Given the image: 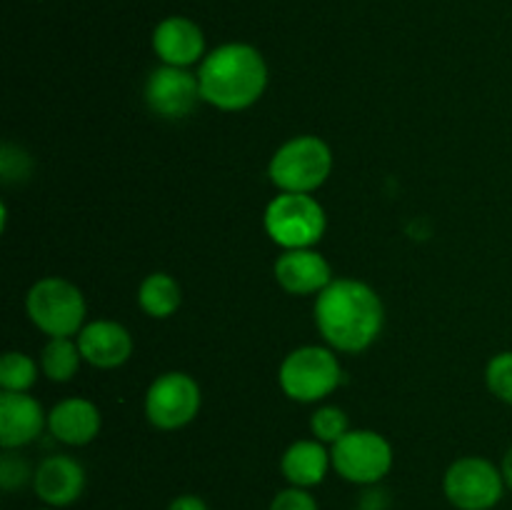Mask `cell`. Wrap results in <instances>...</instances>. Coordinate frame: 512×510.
I'll use <instances>...</instances> for the list:
<instances>
[{"label":"cell","instance_id":"cell-22","mask_svg":"<svg viewBox=\"0 0 512 510\" xmlns=\"http://www.w3.org/2000/svg\"><path fill=\"white\" fill-rule=\"evenodd\" d=\"M485 383L495 398L512 405V350L498 353L490 360L485 368Z\"/></svg>","mask_w":512,"mask_h":510},{"label":"cell","instance_id":"cell-21","mask_svg":"<svg viewBox=\"0 0 512 510\" xmlns=\"http://www.w3.org/2000/svg\"><path fill=\"white\" fill-rule=\"evenodd\" d=\"M310 430H313L315 440H320L325 445H333L350 430L348 415H345V410L335 408V405H323L310 418Z\"/></svg>","mask_w":512,"mask_h":510},{"label":"cell","instance_id":"cell-26","mask_svg":"<svg viewBox=\"0 0 512 510\" xmlns=\"http://www.w3.org/2000/svg\"><path fill=\"white\" fill-rule=\"evenodd\" d=\"M168 510H210L208 503L198 495H178V498L170 500Z\"/></svg>","mask_w":512,"mask_h":510},{"label":"cell","instance_id":"cell-12","mask_svg":"<svg viewBox=\"0 0 512 510\" xmlns=\"http://www.w3.org/2000/svg\"><path fill=\"white\" fill-rule=\"evenodd\" d=\"M45 423H48V415L33 395L3 390L0 395V445L5 450L33 443L43 433Z\"/></svg>","mask_w":512,"mask_h":510},{"label":"cell","instance_id":"cell-15","mask_svg":"<svg viewBox=\"0 0 512 510\" xmlns=\"http://www.w3.org/2000/svg\"><path fill=\"white\" fill-rule=\"evenodd\" d=\"M80 353L85 363L95 368H118L133 353V338L128 328L115 320H93L78 333Z\"/></svg>","mask_w":512,"mask_h":510},{"label":"cell","instance_id":"cell-13","mask_svg":"<svg viewBox=\"0 0 512 510\" xmlns=\"http://www.w3.org/2000/svg\"><path fill=\"white\" fill-rule=\"evenodd\" d=\"M153 50L165 65L188 68V65L205 58V35L195 20L173 15V18H165L155 25Z\"/></svg>","mask_w":512,"mask_h":510},{"label":"cell","instance_id":"cell-4","mask_svg":"<svg viewBox=\"0 0 512 510\" xmlns=\"http://www.w3.org/2000/svg\"><path fill=\"white\" fill-rule=\"evenodd\" d=\"M328 228V218L310 193H280L265 208V230L285 250L313 248Z\"/></svg>","mask_w":512,"mask_h":510},{"label":"cell","instance_id":"cell-27","mask_svg":"<svg viewBox=\"0 0 512 510\" xmlns=\"http://www.w3.org/2000/svg\"><path fill=\"white\" fill-rule=\"evenodd\" d=\"M500 473H503L505 485L512 490V445L508 448V453L503 455V463H500Z\"/></svg>","mask_w":512,"mask_h":510},{"label":"cell","instance_id":"cell-18","mask_svg":"<svg viewBox=\"0 0 512 510\" xmlns=\"http://www.w3.org/2000/svg\"><path fill=\"white\" fill-rule=\"evenodd\" d=\"M138 303L150 318H170L183 303V290L178 280L168 273H150L140 283Z\"/></svg>","mask_w":512,"mask_h":510},{"label":"cell","instance_id":"cell-29","mask_svg":"<svg viewBox=\"0 0 512 510\" xmlns=\"http://www.w3.org/2000/svg\"><path fill=\"white\" fill-rule=\"evenodd\" d=\"M358 510H363V508H358Z\"/></svg>","mask_w":512,"mask_h":510},{"label":"cell","instance_id":"cell-1","mask_svg":"<svg viewBox=\"0 0 512 510\" xmlns=\"http://www.w3.org/2000/svg\"><path fill=\"white\" fill-rule=\"evenodd\" d=\"M315 323L335 350L363 353L383 330V300L368 283L353 278L333 280L315 300Z\"/></svg>","mask_w":512,"mask_h":510},{"label":"cell","instance_id":"cell-9","mask_svg":"<svg viewBox=\"0 0 512 510\" xmlns=\"http://www.w3.org/2000/svg\"><path fill=\"white\" fill-rule=\"evenodd\" d=\"M203 395L188 373H163L153 380L145 395V415L160 430L185 428L198 415Z\"/></svg>","mask_w":512,"mask_h":510},{"label":"cell","instance_id":"cell-8","mask_svg":"<svg viewBox=\"0 0 512 510\" xmlns=\"http://www.w3.org/2000/svg\"><path fill=\"white\" fill-rule=\"evenodd\" d=\"M503 473L480 455L458 458L443 478V493L458 510H493L505 495Z\"/></svg>","mask_w":512,"mask_h":510},{"label":"cell","instance_id":"cell-11","mask_svg":"<svg viewBox=\"0 0 512 510\" xmlns=\"http://www.w3.org/2000/svg\"><path fill=\"white\" fill-rule=\"evenodd\" d=\"M33 493L48 508H68L83 495L85 468L70 455H48L33 475Z\"/></svg>","mask_w":512,"mask_h":510},{"label":"cell","instance_id":"cell-28","mask_svg":"<svg viewBox=\"0 0 512 510\" xmlns=\"http://www.w3.org/2000/svg\"><path fill=\"white\" fill-rule=\"evenodd\" d=\"M38 510H55V508H48V505H45V508H38Z\"/></svg>","mask_w":512,"mask_h":510},{"label":"cell","instance_id":"cell-10","mask_svg":"<svg viewBox=\"0 0 512 510\" xmlns=\"http://www.w3.org/2000/svg\"><path fill=\"white\" fill-rule=\"evenodd\" d=\"M200 98V80L188 68L163 65L153 70L145 83V100L150 110L163 118H185L193 113Z\"/></svg>","mask_w":512,"mask_h":510},{"label":"cell","instance_id":"cell-17","mask_svg":"<svg viewBox=\"0 0 512 510\" xmlns=\"http://www.w3.org/2000/svg\"><path fill=\"white\" fill-rule=\"evenodd\" d=\"M333 468V458L320 440H295L280 458V473L295 488H315Z\"/></svg>","mask_w":512,"mask_h":510},{"label":"cell","instance_id":"cell-20","mask_svg":"<svg viewBox=\"0 0 512 510\" xmlns=\"http://www.w3.org/2000/svg\"><path fill=\"white\" fill-rule=\"evenodd\" d=\"M35 380H38V365L30 355L15 353V350L3 355V360H0V385H3V390L28 393Z\"/></svg>","mask_w":512,"mask_h":510},{"label":"cell","instance_id":"cell-14","mask_svg":"<svg viewBox=\"0 0 512 510\" xmlns=\"http://www.w3.org/2000/svg\"><path fill=\"white\" fill-rule=\"evenodd\" d=\"M275 280L293 295H313L323 293L333 283V270L328 260L313 248L285 250L275 260Z\"/></svg>","mask_w":512,"mask_h":510},{"label":"cell","instance_id":"cell-5","mask_svg":"<svg viewBox=\"0 0 512 510\" xmlns=\"http://www.w3.org/2000/svg\"><path fill=\"white\" fill-rule=\"evenodd\" d=\"M30 320L48 338H70L85 328V298L78 285L65 278H43L28 290Z\"/></svg>","mask_w":512,"mask_h":510},{"label":"cell","instance_id":"cell-23","mask_svg":"<svg viewBox=\"0 0 512 510\" xmlns=\"http://www.w3.org/2000/svg\"><path fill=\"white\" fill-rule=\"evenodd\" d=\"M33 475L35 470L30 468L28 460L5 450V455L0 458V485H3V490L10 493V490L23 488L25 483H33Z\"/></svg>","mask_w":512,"mask_h":510},{"label":"cell","instance_id":"cell-7","mask_svg":"<svg viewBox=\"0 0 512 510\" xmlns=\"http://www.w3.org/2000/svg\"><path fill=\"white\" fill-rule=\"evenodd\" d=\"M333 470L355 485H378L393 468V445L375 430H348L330 448Z\"/></svg>","mask_w":512,"mask_h":510},{"label":"cell","instance_id":"cell-16","mask_svg":"<svg viewBox=\"0 0 512 510\" xmlns=\"http://www.w3.org/2000/svg\"><path fill=\"white\" fill-rule=\"evenodd\" d=\"M98 405L85 398L60 400L48 413V428L65 445H88L100 433Z\"/></svg>","mask_w":512,"mask_h":510},{"label":"cell","instance_id":"cell-25","mask_svg":"<svg viewBox=\"0 0 512 510\" xmlns=\"http://www.w3.org/2000/svg\"><path fill=\"white\" fill-rule=\"evenodd\" d=\"M268 510H320L318 500L313 498V493L305 488H283L280 493H275L273 503Z\"/></svg>","mask_w":512,"mask_h":510},{"label":"cell","instance_id":"cell-2","mask_svg":"<svg viewBox=\"0 0 512 510\" xmlns=\"http://www.w3.org/2000/svg\"><path fill=\"white\" fill-rule=\"evenodd\" d=\"M198 80L205 103L235 113L263 98L268 88V65L253 45L225 43L205 55Z\"/></svg>","mask_w":512,"mask_h":510},{"label":"cell","instance_id":"cell-19","mask_svg":"<svg viewBox=\"0 0 512 510\" xmlns=\"http://www.w3.org/2000/svg\"><path fill=\"white\" fill-rule=\"evenodd\" d=\"M80 358H83V353H80L78 343H73L70 338H50L45 343L43 355H40V365H43V373L50 380L68 383L78 373Z\"/></svg>","mask_w":512,"mask_h":510},{"label":"cell","instance_id":"cell-6","mask_svg":"<svg viewBox=\"0 0 512 510\" xmlns=\"http://www.w3.org/2000/svg\"><path fill=\"white\" fill-rule=\"evenodd\" d=\"M343 380L340 360L330 348L320 345H303L285 355L280 365V388L290 400L298 403H315L333 393Z\"/></svg>","mask_w":512,"mask_h":510},{"label":"cell","instance_id":"cell-24","mask_svg":"<svg viewBox=\"0 0 512 510\" xmlns=\"http://www.w3.org/2000/svg\"><path fill=\"white\" fill-rule=\"evenodd\" d=\"M30 158L15 145H3L0 150V170H3L5 183H18V180H25L30 173Z\"/></svg>","mask_w":512,"mask_h":510},{"label":"cell","instance_id":"cell-3","mask_svg":"<svg viewBox=\"0 0 512 510\" xmlns=\"http://www.w3.org/2000/svg\"><path fill=\"white\" fill-rule=\"evenodd\" d=\"M333 153L315 135H298L275 150L270 160V180L280 193H313L328 180Z\"/></svg>","mask_w":512,"mask_h":510}]
</instances>
